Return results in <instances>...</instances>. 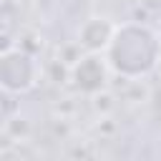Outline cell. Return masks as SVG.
<instances>
[{"mask_svg": "<svg viewBox=\"0 0 161 161\" xmlns=\"http://www.w3.org/2000/svg\"><path fill=\"white\" fill-rule=\"evenodd\" d=\"M108 75H111V65H108L106 55H101V53H86L70 65L73 86H75V91H80L86 96H96V93L106 91Z\"/></svg>", "mask_w": 161, "mask_h": 161, "instance_id": "cell-3", "label": "cell"}, {"mask_svg": "<svg viewBox=\"0 0 161 161\" xmlns=\"http://www.w3.org/2000/svg\"><path fill=\"white\" fill-rule=\"evenodd\" d=\"M116 30H118V23H113L111 18L91 15L78 28V45L86 53H106V48L111 45Z\"/></svg>", "mask_w": 161, "mask_h": 161, "instance_id": "cell-4", "label": "cell"}, {"mask_svg": "<svg viewBox=\"0 0 161 161\" xmlns=\"http://www.w3.org/2000/svg\"><path fill=\"white\" fill-rule=\"evenodd\" d=\"M103 55L113 73L123 78H141L156 68L161 58V43L151 28L138 23H123L118 25Z\"/></svg>", "mask_w": 161, "mask_h": 161, "instance_id": "cell-1", "label": "cell"}, {"mask_svg": "<svg viewBox=\"0 0 161 161\" xmlns=\"http://www.w3.org/2000/svg\"><path fill=\"white\" fill-rule=\"evenodd\" d=\"M40 78L38 60L20 50V48H5L0 55V86L5 93H28L35 88Z\"/></svg>", "mask_w": 161, "mask_h": 161, "instance_id": "cell-2", "label": "cell"}]
</instances>
